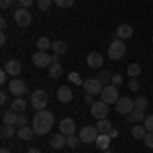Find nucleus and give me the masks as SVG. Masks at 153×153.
Returning <instances> with one entry per match:
<instances>
[{"mask_svg": "<svg viewBox=\"0 0 153 153\" xmlns=\"http://www.w3.org/2000/svg\"><path fill=\"white\" fill-rule=\"evenodd\" d=\"M53 123H55L53 112H49V110H37L35 117H33V129H35L37 135H47L49 131L53 129Z\"/></svg>", "mask_w": 153, "mask_h": 153, "instance_id": "1", "label": "nucleus"}, {"mask_svg": "<svg viewBox=\"0 0 153 153\" xmlns=\"http://www.w3.org/2000/svg\"><path fill=\"white\" fill-rule=\"evenodd\" d=\"M125 53H127V45H125V41H120V39L110 41V45H108V57L112 59V61L123 59V57H125Z\"/></svg>", "mask_w": 153, "mask_h": 153, "instance_id": "2", "label": "nucleus"}, {"mask_svg": "<svg viewBox=\"0 0 153 153\" xmlns=\"http://www.w3.org/2000/svg\"><path fill=\"white\" fill-rule=\"evenodd\" d=\"M118 98H120L118 88H117V86H112V84H110V86H104V88H102V92H100V100L106 102L108 106H110V104H117Z\"/></svg>", "mask_w": 153, "mask_h": 153, "instance_id": "3", "label": "nucleus"}, {"mask_svg": "<svg viewBox=\"0 0 153 153\" xmlns=\"http://www.w3.org/2000/svg\"><path fill=\"white\" fill-rule=\"evenodd\" d=\"M49 102V96L45 90H35L33 94H31V106L35 108V110H45V106Z\"/></svg>", "mask_w": 153, "mask_h": 153, "instance_id": "4", "label": "nucleus"}, {"mask_svg": "<svg viewBox=\"0 0 153 153\" xmlns=\"http://www.w3.org/2000/svg\"><path fill=\"white\" fill-rule=\"evenodd\" d=\"M98 135H100V133L96 129V125H86V127H82L80 133H78V137L82 139V143H96Z\"/></svg>", "mask_w": 153, "mask_h": 153, "instance_id": "5", "label": "nucleus"}, {"mask_svg": "<svg viewBox=\"0 0 153 153\" xmlns=\"http://www.w3.org/2000/svg\"><path fill=\"white\" fill-rule=\"evenodd\" d=\"M118 114H131L135 110V98H129V96H120L118 102L114 104Z\"/></svg>", "mask_w": 153, "mask_h": 153, "instance_id": "6", "label": "nucleus"}, {"mask_svg": "<svg viewBox=\"0 0 153 153\" xmlns=\"http://www.w3.org/2000/svg\"><path fill=\"white\" fill-rule=\"evenodd\" d=\"M31 21H33V16H31L29 8H21V6H19V8L14 10V23L19 25V27H29Z\"/></svg>", "mask_w": 153, "mask_h": 153, "instance_id": "7", "label": "nucleus"}, {"mask_svg": "<svg viewBox=\"0 0 153 153\" xmlns=\"http://www.w3.org/2000/svg\"><path fill=\"white\" fill-rule=\"evenodd\" d=\"M8 92L14 94L16 98H21L23 94H27V84H25L21 78H12L10 82H8Z\"/></svg>", "mask_w": 153, "mask_h": 153, "instance_id": "8", "label": "nucleus"}, {"mask_svg": "<svg viewBox=\"0 0 153 153\" xmlns=\"http://www.w3.org/2000/svg\"><path fill=\"white\" fill-rule=\"evenodd\" d=\"M90 112L94 114V118H98V120H102V118L108 117V112H110V106L106 104V102H94V104L90 106Z\"/></svg>", "mask_w": 153, "mask_h": 153, "instance_id": "9", "label": "nucleus"}, {"mask_svg": "<svg viewBox=\"0 0 153 153\" xmlns=\"http://www.w3.org/2000/svg\"><path fill=\"white\" fill-rule=\"evenodd\" d=\"M82 86H84V92H86V94H92V96L100 94V92H102V88H104V86L98 82L96 78H88V80H84Z\"/></svg>", "mask_w": 153, "mask_h": 153, "instance_id": "10", "label": "nucleus"}, {"mask_svg": "<svg viewBox=\"0 0 153 153\" xmlns=\"http://www.w3.org/2000/svg\"><path fill=\"white\" fill-rule=\"evenodd\" d=\"M33 63H35L37 68H49L53 63V59H51V55H49L47 51H39L37 49V53H33Z\"/></svg>", "mask_w": 153, "mask_h": 153, "instance_id": "11", "label": "nucleus"}, {"mask_svg": "<svg viewBox=\"0 0 153 153\" xmlns=\"http://www.w3.org/2000/svg\"><path fill=\"white\" fill-rule=\"evenodd\" d=\"M2 70L6 71L8 76L16 78V76L23 71V65H21V61H19V59H8V61H4V68H2Z\"/></svg>", "mask_w": 153, "mask_h": 153, "instance_id": "12", "label": "nucleus"}, {"mask_svg": "<svg viewBox=\"0 0 153 153\" xmlns=\"http://www.w3.org/2000/svg\"><path fill=\"white\" fill-rule=\"evenodd\" d=\"M59 133H63L65 137H70V135H76V123H74V118H61V123H59Z\"/></svg>", "mask_w": 153, "mask_h": 153, "instance_id": "13", "label": "nucleus"}, {"mask_svg": "<svg viewBox=\"0 0 153 153\" xmlns=\"http://www.w3.org/2000/svg\"><path fill=\"white\" fill-rule=\"evenodd\" d=\"M86 63H88L90 68H94V70H102L104 57H102L98 51H92V53H88V57H86Z\"/></svg>", "mask_w": 153, "mask_h": 153, "instance_id": "14", "label": "nucleus"}, {"mask_svg": "<svg viewBox=\"0 0 153 153\" xmlns=\"http://www.w3.org/2000/svg\"><path fill=\"white\" fill-rule=\"evenodd\" d=\"M131 37H133V27H131V25H118L117 27V39L127 41Z\"/></svg>", "mask_w": 153, "mask_h": 153, "instance_id": "15", "label": "nucleus"}, {"mask_svg": "<svg viewBox=\"0 0 153 153\" xmlns=\"http://www.w3.org/2000/svg\"><path fill=\"white\" fill-rule=\"evenodd\" d=\"M49 145H51L53 149H63V147L68 145V137H65L63 133H57V135H53V137H51Z\"/></svg>", "mask_w": 153, "mask_h": 153, "instance_id": "16", "label": "nucleus"}, {"mask_svg": "<svg viewBox=\"0 0 153 153\" xmlns=\"http://www.w3.org/2000/svg\"><path fill=\"white\" fill-rule=\"evenodd\" d=\"M16 118H19V112H14V110H2V125H12V127H16Z\"/></svg>", "mask_w": 153, "mask_h": 153, "instance_id": "17", "label": "nucleus"}, {"mask_svg": "<svg viewBox=\"0 0 153 153\" xmlns=\"http://www.w3.org/2000/svg\"><path fill=\"white\" fill-rule=\"evenodd\" d=\"M74 94H71V88L70 86H59L57 88V100L59 102H70Z\"/></svg>", "mask_w": 153, "mask_h": 153, "instance_id": "18", "label": "nucleus"}, {"mask_svg": "<svg viewBox=\"0 0 153 153\" xmlns=\"http://www.w3.org/2000/svg\"><path fill=\"white\" fill-rule=\"evenodd\" d=\"M127 120H129L131 125H137V123H143L145 120V110L143 108H135L131 114H127Z\"/></svg>", "mask_w": 153, "mask_h": 153, "instance_id": "19", "label": "nucleus"}, {"mask_svg": "<svg viewBox=\"0 0 153 153\" xmlns=\"http://www.w3.org/2000/svg\"><path fill=\"white\" fill-rule=\"evenodd\" d=\"M131 135H133L135 139H145V135H147V129H145V125H143V123H137V125H133V127H131Z\"/></svg>", "mask_w": 153, "mask_h": 153, "instance_id": "20", "label": "nucleus"}, {"mask_svg": "<svg viewBox=\"0 0 153 153\" xmlns=\"http://www.w3.org/2000/svg\"><path fill=\"white\" fill-rule=\"evenodd\" d=\"M16 135H19L23 141H31L37 133H35V129H33V127H21V129L16 131Z\"/></svg>", "mask_w": 153, "mask_h": 153, "instance_id": "21", "label": "nucleus"}, {"mask_svg": "<svg viewBox=\"0 0 153 153\" xmlns=\"http://www.w3.org/2000/svg\"><path fill=\"white\" fill-rule=\"evenodd\" d=\"M49 70V78H59L63 74V68H61V61H53L51 65L47 68Z\"/></svg>", "mask_w": 153, "mask_h": 153, "instance_id": "22", "label": "nucleus"}, {"mask_svg": "<svg viewBox=\"0 0 153 153\" xmlns=\"http://www.w3.org/2000/svg\"><path fill=\"white\" fill-rule=\"evenodd\" d=\"M98 149H102V151H108V147H110V137L108 135H98V139L94 143Z\"/></svg>", "mask_w": 153, "mask_h": 153, "instance_id": "23", "label": "nucleus"}, {"mask_svg": "<svg viewBox=\"0 0 153 153\" xmlns=\"http://www.w3.org/2000/svg\"><path fill=\"white\" fill-rule=\"evenodd\" d=\"M96 129H98V133H100V135H108V133H110V129H112V125H110V120H108V118H102V120H98Z\"/></svg>", "mask_w": 153, "mask_h": 153, "instance_id": "24", "label": "nucleus"}, {"mask_svg": "<svg viewBox=\"0 0 153 153\" xmlns=\"http://www.w3.org/2000/svg\"><path fill=\"white\" fill-rule=\"evenodd\" d=\"M10 108L14 110V112H19V114H21L25 108H27V100H25L23 96H21V98H14V100H12V106H10Z\"/></svg>", "mask_w": 153, "mask_h": 153, "instance_id": "25", "label": "nucleus"}, {"mask_svg": "<svg viewBox=\"0 0 153 153\" xmlns=\"http://www.w3.org/2000/svg\"><path fill=\"white\" fill-rule=\"evenodd\" d=\"M96 80L102 84V86H110V80H112V76H110V71L100 70V71H98V76H96Z\"/></svg>", "mask_w": 153, "mask_h": 153, "instance_id": "26", "label": "nucleus"}, {"mask_svg": "<svg viewBox=\"0 0 153 153\" xmlns=\"http://www.w3.org/2000/svg\"><path fill=\"white\" fill-rule=\"evenodd\" d=\"M51 45H53V43L49 41L47 37H39V39H37V49H39V51H49Z\"/></svg>", "mask_w": 153, "mask_h": 153, "instance_id": "27", "label": "nucleus"}, {"mask_svg": "<svg viewBox=\"0 0 153 153\" xmlns=\"http://www.w3.org/2000/svg\"><path fill=\"white\" fill-rule=\"evenodd\" d=\"M51 49H53V53H59V55H61V53H65V51H68V43H65V41H61V39H59V41H53Z\"/></svg>", "mask_w": 153, "mask_h": 153, "instance_id": "28", "label": "nucleus"}, {"mask_svg": "<svg viewBox=\"0 0 153 153\" xmlns=\"http://www.w3.org/2000/svg\"><path fill=\"white\" fill-rule=\"evenodd\" d=\"M141 71H143V68L139 65V63H131V65H127V74H129L131 78H139Z\"/></svg>", "mask_w": 153, "mask_h": 153, "instance_id": "29", "label": "nucleus"}, {"mask_svg": "<svg viewBox=\"0 0 153 153\" xmlns=\"http://www.w3.org/2000/svg\"><path fill=\"white\" fill-rule=\"evenodd\" d=\"M0 135H2V139H10V137H14V127H12V125H2Z\"/></svg>", "mask_w": 153, "mask_h": 153, "instance_id": "30", "label": "nucleus"}, {"mask_svg": "<svg viewBox=\"0 0 153 153\" xmlns=\"http://www.w3.org/2000/svg\"><path fill=\"white\" fill-rule=\"evenodd\" d=\"M147 106H149V102H147L145 96H137V98H135V108H143V110H147Z\"/></svg>", "mask_w": 153, "mask_h": 153, "instance_id": "31", "label": "nucleus"}, {"mask_svg": "<svg viewBox=\"0 0 153 153\" xmlns=\"http://www.w3.org/2000/svg\"><path fill=\"white\" fill-rule=\"evenodd\" d=\"M80 143H82V139L76 137V135H70V137H68V147H71V149H78Z\"/></svg>", "mask_w": 153, "mask_h": 153, "instance_id": "32", "label": "nucleus"}, {"mask_svg": "<svg viewBox=\"0 0 153 153\" xmlns=\"http://www.w3.org/2000/svg\"><path fill=\"white\" fill-rule=\"evenodd\" d=\"M139 88H141V80H139V78H131L129 80V90L131 92H139Z\"/></svg>", "mask_w": 153, "mask_h": 153, "instance_id": "33", "label": "nucleus"}, {"mask_svg": "<svg viewBox=\"0 0 153 153\" xmlns=\"http://www.w3.org/2000/svg\"><path fill=\"white\" fill-rule=\"evenodd\" d=\"M51 4H55L53 0H37V6H39V10H49L51 8Z\"/></svg>", "mask_w": 153, "mask_h": 153, "instance_id": "34", "label": "nucleus"}, {"mask_svg": "<svg viewBox=\"0 0 153 153\" xmlns=\"http://www.w3.org/2000/svg\"><path fill=\"white\" fill-rule=\"evenodd\" d=\"M143 125H145L147 133H153V114H147V117H145V120H143Z\"/></svg>", "mask_w": 153, "mask_h": 153, "instance_id": "35", "label": "nucleus"}, {"mask_svg": "<svg viewBox=\"0 0 153 153\" xmlns=\"http://www.w3.org/2000/svg\"><path fill=\"white\" fill-rule=\"evenodd\" d=\"M68 78H70V82H71V84H78V86H80V84H84L82 76H80V74H76V71H71Z\"/></svg>", "mask_w": 153, "mask_h": 153, "instance_id": "36", "label": "nucleus"}, {"mask_svg": "<svg viewBox=\"0 0 153 153\" xmlns=\"http://www.w3.org/2000/svg\"><path fill=\"white\" fill-rule=\"evenodd\" d=\"M59 8H71L74 6V0H53Z\"/></svg>", "mask_w": 153, "mask_h": 153, "instance_id": "37", "label": "nucleus"}, {"mask_svg": "<svg viewBox=\"0 0 153 153\" xmlns=\"http://www.w3.org/2000/svg\"><path fill=\"white\" fill-rule=\"evenodd\" d=\"M123 82H125V80H123V76H120V74H114V76H112V80H110V84H112V86H123Z\"/></svg>", "mask_w": 153, "mask_h": 153, "instance_id": "38", "label": "nucleus"}, {"mask_svg": "<svg viewBox=\"0 0 153 153\" xmlns=\"http://www.w3.org/2000/svg\"><path fill=\"white\" fill-rule=\"evenodd\" d=\"M16 127L21 129V127H27V117H25L23 112L19 114V118H16Z\"/></svg>", "mask_w": 153, "mask_h": 153, "instance_id": "39", "label": "nucleus"}, {"mask_svg": "<svg viewBox=\"0 0 153 153\" xmlns=\"http://www.w3.org/2000/svg\"><path fill=\"white\" fill-rule=\"evenodd\" d=\"M14 2H19L21 8H31V4H33L35 0H14Z\"/></svg>", "mask_w": 153, "mask_h": 153, "instance_id": "40", "label": "nucleus"}, {"mask_svg": "<svg viewBox=\"0 0 153 153\" xmlns=\"http://www.w3.org/2000/svg\"><path fill=\"white\" fill-rule=\"evenodd\" d=\"M143 141H145V145H147V147H149V149H153V133H147V135H145V139H143Z\"/></svg>", "mask_w": 153, "mask_h": 153, "instance_id": "41", "label": "nucleus"}, {"mask_svg": "<svg viewBox=\"0 0 153 153\" xmlns=\"http://www.w3.org/2000/svg\"><path fill=\"white\" fill-rule=\"evenodd\" d=\"M12 2H14V0H0V8H2V10H6Z\"/></svg>", "mask_w": 153, "mask_h": 153, "instance_id": "42", "label": "nucleus"}, {"mask_svg": "<svg viewBox=\"0 0 153 153\" xmlns=\"http://www.w3.org/2000/svg\"><path fill=\"white\" fill-rule=\"evenodd\" d=\"M8 94H10V92H2V94H0V104H2V106L6 104V100H8Z\"/></svg>", "mask_w": 153, "mask_h": 153, "instance_id": "43", "label": "nucleus"}, {"mask_svg": "<svg viewBox=\"0 0 153 153\" xmlns=\"http://www.w3.org/2000/svg\"><path fill=\"white\" fill-rule=\"evenodd\" d=\"M0 82H2V84H6V82H8V74H6L4 70L0 71Z\"/></svg>", "mask_w": 153, "mask_h": 153, "instance_id": "44", "label": "nucleus"}, {"mask_svg": "<svg viewBox=\"0 0 153 153\" xmlns=\"http://www.w3.org/2000/svg\"><path fill=\"white\" fill-rule=\"evenodd\" d=\"M84 100H86V102H88L90 106L94 104V96H92V94H86V96H84Z\"/></svg>", "mask_w": 153, "mask_h": 153, "instance_id": "45", "label": "nucleus"}, {"mask_svg": "<svg viewBox=\"0 0 153 153\" xmlns=\"http://www.w3.org/2000/svg\"><path fill=\"white\" fill-rule=\"evenodd\" d=\"M117 135H118V131H117V129H110V133H108V137H110V139H114Z\"/></svg>", "mask_w": 153, "mask_h": 153, "instance_id": "46", "label": "nucleus"}, {"mask_svg": "<svg viewBox=\"0 0 153 153\" xmlns=\"http://www.w3.org/2000/svg\"><path fill=\"white\" fill-rule=\"evenodd\" d=\"M6 43V35H4V31H2V35H0V45H4Z\"/></svg>", "mask_w": 153, "mask_h": 153, "instance_id": "47", "label": "nucleus"}, {"mask_svg": "<svg viewBox=\"0 0 153 153\" xmlns=\"http://www.w3.org/2000/svg\"><path fill=\"white\" fill-rule=\"evenodd\" d=\"M0 27H2V29H6V27H8V23H6V19H0Z\"/></svg>", "mask_w": 153, "mask_h": 153, "instance_id": "48", "label": "nucleus"}, {"mask_svg": "<svg viewBox=\"0 0 153 153\" xmlns=\"http://www.w3.org/2000/svg\"><path fill=\"white\" fill-rule=\"evenodd\" d=\"M27 153H41V151H39L37 147H31V149H29V151H27Z\"/></svg>", "mask_w": 153, "mask_h": 153, "instance_id": "49", "label": "nucleus"}, {"mask_svg": "<svg viewBox=\"0 0 153 153\" xmlns=\"http://www.w3.org/2000/svg\"><path fill=\"white\" fill-rule=\"evenodd\" d=\"M0 153H10V149H6V147H2V149H0Z\"/></svg>", "mask_w": 153, "mask_h": 153, "instance_id": "50", "label": "nucleus"}, {"mask_svg": "<svg viewBox=\"0 0 153 153\" xmlns=\"http://www.w3.org/2000/svg\"><path fill=\"white\" fill-rule=\"evenodd\" d=\"M104 153H112V151H104Z\"/></svg>", "mask_w": 153, "mask_h": 153, "instance_id": "51", "label": "nucleus"}, {"mask_svg": "<svg viewBox=\"0 0 153 153\" xmlns=\"http://www.w3.org/2000/svg\"><path fill=\"white\" fill-rule=\"evenodd\" d=\"M151 41H153V35H151Z\"/></svg>", "mask_w": 153, "mask_h": 153, "instance_id": "52", "label": "nucleus"}]
</instances>
